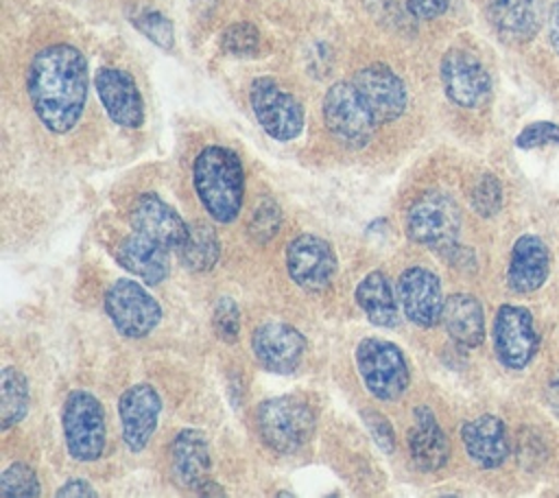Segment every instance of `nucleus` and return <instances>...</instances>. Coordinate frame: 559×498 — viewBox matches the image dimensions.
I'll use <instances>...</instances> for the list:
<instances>
[{
	"label": "nucleus",
	"mask_w": 559,
	"mask_h": 498,
	"mask_svg": "<svg viewBox=\"0 0 559 498\" xmlns=\"http://www.w3.org/2000/svg\"><path fill=\"white\" fill-rule=\"evenodd\" d=\"M397 299L406 319L419 328H432L443 315V295L439 277L424 269L411 266L397 280Z\"/></svg>",
	"instance_id": "obj_13"
},
{
	"label": "nucleus",
	"mask_w": 559,
	"mask_h": 498,
	"mask_svg": "<svg viewBox=\"0 0 559 498\" xmlns=\"http://www.w3.org/2000/svg\"><path fill=\"white\" fill-rule=\"evenodd\" d=\"M286 266L295 284L306 290H321L336 273V253L328 240L301 234L288 242Z\"/></svg>",
	"instance_id": "obj_12"
},
{
	"label": "nucleus",
	"mask_w": 559,
	"mask_h": 498,
	"mask_svg": "<svg viewBox=\"0 0 559 498\" xmlns=\"http://www.w3.org/2000/svg\"><path fill=\"white\" fill-rule=\"evenodd\" d=\"M98 98L107 116L127 129H138L144 122V100L133 76L118 68H100L94 76Z\"/></svg>",
	"instance_id": "obj_17"
},
{
	"label": "nucleus",
	"mask_w": 559,
	"mask_h": 498,
	"mask_svg": "<svg viewBox=\"0 0 559 498\" xmlns=\"http://www.w3.org/2000/svg\"><path fill=\"white\" fill-rule=\"evenodd\" d=\"M66 448L76 461H96L105 450L107 428L100 402L87 391H70L61 413Z\"/></svg>",
	"instance_id": "obj_7"
},
{
	"label": "nucleus",
	"mask_w": 559,
	"mask_h": 498,
	"mask_svg": "<svg viewBox=\"0 0 559 498\" xmlns=\"http://www.w3.org/2000/svg\"><path fill=\"white\" fill-rule=\"evenodd\" d=\"M177 251H179L181 264L188 271H194V273L210 271L216 264L218 253H221L218 236L212 225L199 221L190 227L186 242Z\"/></svg>",
	"instance_id": "obj_27"
},
{
	"label": "nucleus",
	"mask_w": 559,
	"mask_h": 498,
	"mask_svg": "<svg viewBox=\"0 0 559 498\" xmlns=\"http://www.w3.org/2000/svg\"><path fill=\"white\" fill-rule=\"evenodd\" d=\"M194 190L218 223H231L242 208L245 173L238 155L225 146H205L192 168Z\"/></svg>",
	"instance_id": "obj_2"
},
{
	"label": "nucleus",
	"mask_w": 559,
	"mask_h": 498,
	"mask_svg": "<svg viewBox=\"0 0 559 498\" xmlns=\"http://www.w3.org/2000/svg\"><path fill=\"white\" fill-rule=\"evenodd\" d=\"M57 496H90V498H94L96 496V489L87 483V481H83V478H70L68 483H63V487L57 491Z\"/></svg>",
	"instance_id": "obj_38"
},
{
	"label": "nucleus",
	"mask_w": 559,
	"mask_h": 498,
	"mask_svg": "<svg viewBox=\"0 0 559 498\" xmlns=\"http://www.w3.org/2000/svg\"><path fill=\"white\" fill-rule=\"evenodd\" d=\"M487 20L491 28L511 44L533 39L544 22L542 0H489Z\"/></svg>",
	"instance_id": "obj_19"
},
{
	"label": "nucleus",
	"mask_w": 559,
	"mask_h": 498,
	"mask_svg": "<svg viewBox=\"0 0 559 498\" xmlns=\"http://www.w3.org/2000/svg\"><path fill=\"white\" fill-rule=\"evenodd\" d=\"M162 413L159 393L146 384L129 387L118 400L122 439L131 452H142L151 441Z\"/></svg>",
	"instance_id": "obj_14"
},
{
	"label": "nucleus",
	"mask_w": 559,
	"mask_h": 498,
	"mask_svg": "<svg viewBox=\"0 0 559 498\" xmlns=\"http://www.w3.org/2000/svg\"><path fill=\"white\" fill-rule=\"evenodd\" d=\"M28 408V382L22 371L7 365L0 371V428L15 426Z\"/></svg>",
	"instance_id": "obj_28"
},
{
	"label": "nucleus",
	"mask_w": 559,
	"mask_h": 498,
	"mask_svg": "<svg viewBox=\"0 0 559 498\" xmlns=\"http://www.w3.org/2000/svg\"><path fill=\"white\" fill-rule=\"evenodd\" d=\"M408 432V448L415 465L424 472H437L450 456V443L428 406H417Z\"/></svg>",
	"instance_id": "obj_24"
},
{
	"label": "nucleus",
	"mask_w": 559,
	"mask_h": 498,
	"mask_svg": "<svg viewBox=\"0 0 559 498\" xmlns=\"http://www.w3.org/2000/svg\"><path fill=\"white\" fill-rule=\"evenodd\" d=\"M546 144H559V124L557 122H548V120L531 122L515 138L518 149H539Z\"/></svg>",
	"instance_id": "obj_35"
},
{
	"label": "nucleus",
	"mask_w": 559,
	"mask_h": 498,
	"mask_svg": "<svg viewBox=\"0 0 559 498\" xmlns=\"http://www.w3.org/2000/svg\"><path fill=\"white\" fill-rule=\"evenodd\" d=\"M105 312L124 336L140 339L151 334L162 321L157 299L133 280H116L105 293Z\"/></svg>",
	"instance_id": "obj_8"
},
{
	"label": "nucleus",
	"mask_w": 559,
	"mask_h": 498,
	"mask_svg": "<svg viewBox=\"0 0 559 498\" xmlns=\"http://www.w3.org/2000/svg\"><path fill=\"white\" fill-rule=\"evenodd\" d=\"M87 61L70 44L41 48L26 74L31 105L41 124L52 133L70 131L87 100Z\"/></svg>",
	"instance_id": "obj_1"
},
{
	"label": "nucleus",
	"mask_w": 559,
	"mask_h": 498,
	"mask_svg": "<svg viewBox=\"0 0 559 498\" xmlns=\"http://www.w3.org/2000/svg\"><path fill=\"white\" fill-rule=\"evenodd\" d=\"M0 496L2 498H17V496H39V481L31 465L13 463L2 472L0 478Z\"/></svg>",
	"instance_id": "obj_29"
},
{
	"label": "nucleus",
	"mask_w": 559,
	"mask_h": 498,
	"mask_svg": "<svg viewBox=\"0 0 559 498\" xmlns=\"http://www.w3.org/2000/svg\"><path fill=\"white\" fill-rule=\"evenodd\" d=\"M129 221L133 232L153 238L166 249H179L190 232L183 218L153 192H144L135 199Z\"/></svg>",
	"instance_id": "obj_18"
},
{
	"label": "nucleus",
	"mask_w": 559,
	"mask_h": 498,
	"mask_svg": "<svg viewBox=\"0 0 559 498\" xmlns=\"http://www.w3.org/2000/svg\"><path fill=\"white\" fill-rule=\"evenodd\" d=\"M212 325L221 341L234 343L240 330V310L231 297H221L212 312Z\"/></svg>",
	"instance_id": "obj_33"
},
{
	"label": "nucleus",
	"mask_w": 559,
	"mask_h": 498,
	"mask_svg": "<svg viewBox=\"0 0 559 498\" xmlns=\"http://www.w3.org/2000/svg\"><path fill=\"white\" fill-rule=\"evenodd\" d=\"M282 225V210L273 199H262L258 201L251 221H249V236L255 242H266L271 240Z\"/></svg>",
	"instance_id": "obj_31"
},
{
	"label": "nucleus",
	"mask_w": 559,
	"mask_h": 498,
	"mask_svg": "<svg viewBox=\"0 0 559 498\" xmlns=\"http://www.w3.org/2000/svg\"><path fill=\"white\" fill-rule=\"evenodd\" d=\"M548 42L552 50L559 55V0L550 7V13H548Z\"/></svg>",
	"instance_id": "obj_39"
},
{
	"label": "nucleus",
	"mask_w": 559,
	"mask_h": 498,
	"mask_svg": "<svg viewBox=\"0 0 559 498\" xmlns=\"http://www.w3.org/2000/svg\"><path fill=\"white\" fill-rule=\"evenodd\" d=\"M260 44V35L258 28L249 22H238L231 24L225 33H223V48L225 52L234 55V57H249L258 50Z\"/></svg>",
	"instance_id": "obj_32"
},
{
	"label": "nucleus",
	"mask_w": 559,
	"mask_h": 498,
	"mask_svg": "<svg viewBox=\"0 0 559 498\" xmlns=\"http://www.w3.org/2000/svg\"><path fill=\"white\" fill-rule=\"evenodd\" d=\"M546 404L555 415H559V376L550 378L546 384Z\"/></svg>",
	"instance_id": "obj_40"
},
{
	"label": "nucleus",
	"mask_w": 559,
	"mask_h": 498,
	"mask_svg": "<svg viewBox=\"0 0 559 498\" xmlns=\"http://www.w3.org/2000/svg\"><path fill=\"white\" fill-rule=\"evenodd\" d=\"M133 24L157 46L170 50L173 42H175V33H173V24L170 20H166L162 13L157 11H144L138 17H133Z\"/></svg>",
	"instance_id": "obj_34"
},
{
	"label": "nucleus",
	"mask_w": 559,
	"mask_h": 498,
	"mask_svg": "<svg viewBox=\"0 0 559 498\" xmlns=\"http://www.w3.org/2000/svg\"><path fill=\"white\" fill-rule=\"evenodd\" d=\"M168 251L170 249L155 242L153 238L133 232L118 245L116 258L122 264V269L138 275L142 282L159 284L168 277L170 271Z\"/></svg>",
	"instance_id": "obj_23"
},
{
	"label": "nucleus",
	"mask_w": 559,
	"mask_h": 498,
	"mask_svg": "<svg viewBox=\"0 0 559 498\" xmlns=\"http://www.w3.org/2000/svg\"><path fill=\"white\" fill-rule=\"evenodd\" d=\"M314 424L312 408L293 395L271 398L258 406L260 437L280 454L301 450L314 435Z\"/></svg>",
	"instance_id": "obj_4"
},
{
	"label": "nucleus",
	"mask_w": 559,
	"mask_h": 498,
	"mask_svg": "<svg viewBox=\"0 0 559 498\" xmlns=\"http://www.w3.org/2000/svg\"><path fill=\"white\" fill-rule=\"evenodd\" d=\"M356 367L365 387L384 402L397 400L411 380L402 349L384 339H362L356 347Z\"/></svg>",
	"instance_id": "obj_6"
},
{
	"label": "nucleus",
	"mask_w": 559,
	"mask_h": 498,
	"mask_svg": "<svg viewBox=\"0 0 559 498\" xmlns=\"http://www.w3.org/2000/svg\"><path fill=\"white\" fill-rule=\"evenodd\" d=\"M461 439L472 461L493 470L509 456V437L504 422L496 415H480L461 426Z\"/></svg>",
	"instance_id": "obj_21"
},
{
	"label": "nucleus",
	"mask_w": 559,
	"mask_h": 498,
	"mask_svg": "<svg viewBox=\"0 0 559 498\" xmlns=\"http://www.w3.org/2000/svg\"><path fill=\"white\" fill-rule=\"evenodd\" d=\"M362 419L373 437V441L384 450V452H393L395 448V435H393V428L391 424L376 411H365L362 413Z\"/></svg>",
	"instance_id": "obj_36"
},
{
	"label": "nucleus",
	"mask_w": 559,
	"mask_h": 498,
	"mask_svg": "<svg viewBox=\"0 0 559 498\" xmlns=\"http://www.w3.org/2000/svg\"><path fill=\"white\" fill-rule=\"evenodd\" d=\"M356 301L365 317L380 328H393L400 321L397 299L384 273L373 271L356 286Z\"/></svg>",
	"instance_id": "obj_26"
},
{
	"label": "nucleus",
	"mask_w": 559,
	"mask_h": 498,
	"mask_svg": "<svg viewBox=\"0 0 559 498\" xmlns=\"http://www.w3.org/2000/svg\"><path fill=\"white\" fill-rule=\"evenodd\" d=\"M550 271V251L546 242L535 234H524L511 249L507 284L520 295L537 290Z\"/></svg>",
	"instance_id": "obj_20"
},
{
	"label": "nucleus",
	"mask_w": 559,
	"mask_h": 498,
	"mask_svg": "<svg viewBox=\"0 0 559 498\" xmlns=\"http://www.w3.org/2000/svg\"><path fill=\"white\" fill-rule=\"evenodd\" d=\"M461 223L456 201L443 190H428L411 205L406 232L413 242L445 256L459 245Z\"/></svg>",
	"instance_id": "obj_3"
},
{
	"label": "nucleus",
	"mask_w": 559,
	"mask_h": 498,
	"mask_svg": "<svg viewBox=\"0 0 559 498\" xmlns=\"http://www.w3.org/2000/svg\"><path fill=\"white\" fill-rule=\"evenodd\" d=\"M170 459H173V474L183 487L201 491L210 483V470H212L210 443L201 430H194V428L181 430L173 441Z\"/></svg>",
	"instance_id": "obj_22"
},
{
	"label": "nucleus",
	"mask_w": 559,
	"mask_h": 498,
	"mask_svg": "<svg viewBox=\"0 0 559 498\" xmlns=\"http://www.w3.org/2000/svg\"><path fill=\"white\" fill-rule=\"evenodd\" d=\"M539 336L526 308L502 304L493 319V349L509 369H524L537 354Z\"/></svg>",
	"instance_id": "obj_10"
},
{
	"label": "nucleus",
	"mask_w": 559,
	"mask_h": 498,
	"mask_svg": "<svg viewBox=\"0 0 559 498\" xmlns=\"http://www.w3.org/2000/svg\"><path fill=\"white\" fill-rule=\"evenodd\" d=\"M441 323L448 336L461 347L474 349L485 339L483 306L469 293H454L445 299Z\"/></svg>",
	"instance_id": "obj_25"
},
{
	"label": "nucleus",
	"mask_w": 559,
	"mask_h": 498,
	"mask_svg": "<svg viewBox=\"0 0 559 498\" xmlns=\"http://www.w3.org/2000/svg\"><path fill=\"white\" fill-rule=\"evenodd\" d=\"M450 0H406L408 11L419 20L439 17L448 9Z\"/></svg>",
	"instance_id": "obj_37"
},
{
	"label": "nucleus",
	"mask_w": 559,
	"mask_h": 498,
	"mask_svg": "<svg viewBox=\"0 0 559 498\" xmlns=\"http://www.w3.org/2000/svg\"><path fill=\"white\" fill-rule=\"evenodd\" d=\"M323 120L328 131L349 149H362L376 133V116L354 83L338 81L323 96Z\"/></svg>",
	"instance_id": "obj_5"
},
{
	"label": "nucleus",
	"mask_w": 559,
	"mask_h": 498,
	"mask_svg": "<svg viewBox=\"0 0 559 498\" xmlns=\"http://www.w3.org/2000/svg\"><path fill=\"white\" fill-rule=\"evenodd\" d=\"M441 83L448 98L465 109H476L491 94V79L478 57L463 48H452L441 59Z\"/></svg>",
	"instance_id": "obj_11"
},
{
	"label": "nucleus",
	"mask_w": 559,
	"mask_h": 498,
	"mask_svg": "<svg viewBox=\"0 0 559 498\" xmlns=\"http://www.w3.org/2000/svg\"><path fill=\"white\" fill-rule=\"evenodd\" d=\"M469 201H472L474 212L485 216V218L498 214L500 208H502V186H500V181L491 173L480 175L478 181L472 188Z\"/></svg>",
	"instance_id": "obj_30"
},
{
	"label": "nucleus",
	"mask_w": 559,
	"mask_h": 498,
	"mask_svg": "<svg viewBox=\"0 0 559 498\" xmlns=\"http://www.w3.org/2000/svg\"><path fill=\"white\" fill-rule=\"evenodd\" d=\"M352 83L356 85L378 122H391L404 114L408 100L406 85L389 66H365L356 72Z\"/></svg>",
	"instance_id": "obj_15"
},
{
	"label": "nucleus",
	"mask_w": 559,
	"mask_h": 498,
	"mask_svg": "<svg viewBox=\"0 0 559 498\" xmlns=\"http://www.w3.org/2000/svg\"><path fill=\"white\" fill-rule=\"evenodd\" d=\"M251 347L260 365L273 374H290L299 367L306 352L304 334L282 321H269L255 328Z\"/></svg>",
	"instance_id": "obj_16"
},
{
	"label": "nucleus",
	"mask_w": 559,
	"mask_h": 498,
	"mask_svg": "<svg viewBox=\"0 0 559 498\" xmlns=\"http://www.w3.org/2000/svg\"><path fill=\"white\" fill-rule=\"evenodd\" d=\"M249 100L260 127L280 142L297 138L304 129V109L299 100L280 87L277 81L260 76L251 83Z\"/></svg>",
	"instance_id": "obj_9"
}]
</instances>
